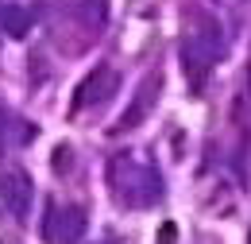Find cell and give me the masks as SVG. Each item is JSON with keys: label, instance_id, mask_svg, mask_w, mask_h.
<instances>
[{"label": "cell", "instance_id": "6da1fadb", "mask_svg": "<svg viewBox=\"0 0 251 244\" xmlns=\"http://www.w3.org/2000/svg\"><path fill=\"white\" fill-rule=\"evenodd\" d=\"M213 62H217V35H213V31H205V28L193 31L186 43H182V70L189 74V82H193V86H201Z\"/></svg>", "mask_w": 251, "mask_h": 244}, {"label": "cell", "instance_id": "7a4b0ae2", "mask_svg": "<svg viewBox=\"0 0 251 244\" xmlns=\"http://www.w3.org/2000/svg\"><path fill=\"white\" fill-rule=\"evenodd\" d=\"M158 90H162V78H158V74L143 78V86L135 90L131 105L124 109V117H120V124H116V132H131V128H139V124L147 121L151 109H155V101H158Z\"/></svg>", "mask_w": 251, "mask_h": 244}, {"label": "cell", "instance_id": "3957f363", "mask_svg": "<svg viewBox=\"0 0 251 244\" xmlns=\"http://www.w3.org/2000/svg\"><path fill=\"white\" fill-rule=\"evenodd\" d=\"M116 86H120L116 70H108V66H97L93 74L81 82V90H77V97H74V109H89V105H100V101H108Z\"/></svg>", "mask_w": 251, "mask_h": 244}, {"label": "cell", "instance_id": "277c9868", "mask_svg": "<svg viewBox=\"0 0 251 244\" xmlns=\"http://www.w3.org/2000/svg\"><path fill=\"white\" fill-rule=\"evenodd\" d=\"M0 190H4V206H8V214H12V217H27V210H31V183H27L24 171H12V175L0 183Z\"/></svg>", "mask_w": 251, "mask_h": 244}, {"label": "cell", "instance_id": "5b68a950", "mask_svg": "<svg viewBox=\"0 0 251 244\" xmlns=\"http://www.w3.org/2000/svg\"><path fill=\"white\" fill-rule=\"evenodd\" d=\"M85 229H89L85 210H81V206H70V210L58 214V233H54V241L58 244H77L81 237H85Z\"/></svg>", "mask_w": 251, "mask_h": 244}, {"label": "cell", "instance_id": "8992f818", "mask_svg": "<svg viewBox=\"0 0 251 244\" xmlns=\"http://www.w3.org/2000/svg\"><path fill=\"white\" fill-rule=\"evenodd\" d=\"M74 16L85 24V28L100 31L108 20V0H74Z\"/></svg>", "mask_w": 251, "mask_h": 244}, {"label": "cell", "instance_id": "52a82bcc", "mask_svg": "<svg viewBox=\"0 0 251 244\" xmlns=\"http://www.w3.org/2000/svg\"><path fill=\"white\" fill-rule=\"evenodd\" d=\"M0 20H4L8 35H16V39H20V35L27 31V24H31V20H27V12H24V8H16V4H4V8H0Z\"/></svg>", "mask_w": 251, "mask_h": 244}, {"label": "cell", "instance_id": "ba28073f", "mask_svg": "<svg viewBox=\"0 0 251 244\" xmlns=\"http://www.w3.org/2000/svg\"><path fill=\"white\" fill-rule=\"evenodd\" d=\"M50 167H54L58 175H70V171H74V148H70V144L54 148V155H50Z\"/></svg>", "mask_w": 251, "mask_h": 244}, {"label": "cell", "instance_id": "9c48e42d", "mask_svg": "<svg viewBox=\"0 0 251 244\" xmlns=\"http://www.w3.org/2000/svg\"><path fill=\"white\" fill-rule=\"evenodd\" d=\"M178 241V225L174 221H162V229H158V244H174Z\"/></svg>", "mask_w": 251, "mask_h": 244}, {"label": "cell", "instance_id": "30bf717a", "mask_svg": "<svg viewBox=\"0 0 251 244\" xmlns=\"http://www.w3.org/2000/svg\"><path fill=\"white\" fill-rule=\"evenodd\" d=\"M248 244H251V229H248Z\"/></svg>", "mask_w": 251, "mask_h": 244}]
</instances>
